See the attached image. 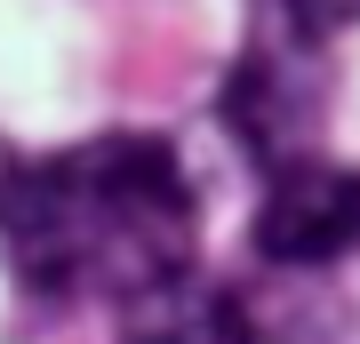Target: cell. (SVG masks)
Masks as SVG:
<instances>
[{
	"label": "cell",
	"instance_id": "cell-1",
	"mask_svg": "<svg viewBox=\"0 0 360 344\" xmlns=\"http://www.w3.org/2000/svg\"><path fill=\"white\" fill-rule=\"evenodd\" d=\"M200 208L160 136H89L0 168V248L49 305H136L184 281Z\"/></svg>",
	"mask_w": 360,
	"mask_h": 344
},
{
	"label": "cell",
	"instance_id": "cell-2",
	"mask_svg": "<svg viewBox=\"0 0 360 344\" xmlns=\"http://www.w3.org/2000/svg\"><path fill=\"white\" fill-rule=\"evenodd\" d=\"M328 89H336L328 32H312L288 0H257L248 49L232 56L217 113L257 168H288V160H312V136L328 120Z\"/></svg>",
	"mask_w": 360,
	"mask_h": 344
},
{
	"label": "cell",
	"instance_id": "cell-3",
	"mask_svg": "<svg viewBox=\"0 0 360 344\" xmlns=\"http://www.w3.org/2000/svg\"><path fill=\"white\" fill-rule=\"evenodd\" d=\"M257 248L272 265H336L360 248V168L336 160H288L272 168L257 208Z\"/></svg>",
	"mask_w": 360,
	"mask_h": 344
},
{
	"label": "cell",
	"instance_id": "cell-4",
	"mask_svg": "<svg viewBox=\"0 0 360 344\" xmlns=\"http://www.w3.org/2000/svg\"><path fill=\"white\" fill-rule=\"evenodd\" d=\"M120 344H257V336H248V312H240L232 288L168 281V288H153V296L129 305Z\"/></svg>",
	"mask_w": 360,
	"mask_h": 344
},
{
	"label": "cell",
	"instance_id": "cell-5",
	"mask_svg": "<svg viewBox=\"0 0 360 344\" xmlns=\"http://www.w3.org/2000/svg\"><path fill=\"white\" fill-rule=\"evenodd\" d=\"M288 8H296V16H304V25H312V32H328V40H336V32H345V25H360V0H288Z\"/></svg>",
	"mask_w": 360,
	"mask_h": 344
}]
</instances>
